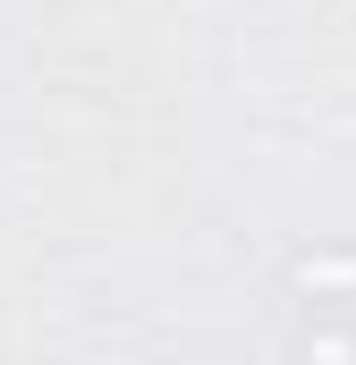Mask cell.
Listing matches in <instances>:
<instances>
[{
	"instance_id": "obj_1",
	"label": "cell",
	"mask_w": 356,
	"mask_h": 365,
	"mask_svg": "<svg viewBox=\"0 0 356 365\" xmlns=\"http://www.w3.org/2000/svg\"><path fill=\"white\" fill-rule=\"evenodd\" d=\"M297 289H356V255H305Z\"/></svg>"
}]
</instances>
